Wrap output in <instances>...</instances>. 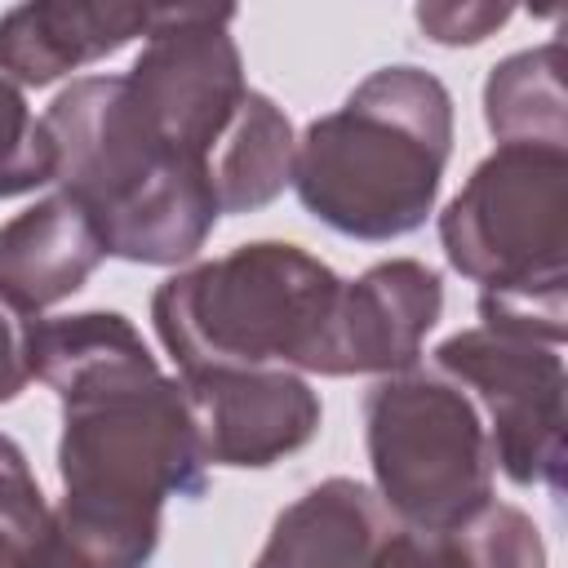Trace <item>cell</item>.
I'll return each mask as SVG.
<instances>
[{
	"mask_svg": "<svg viewBox=\"0 0 568 568\" xmlns=\"http://www.w3.org/2000/svg\"><path fill=\"white\" fill-rule=\"evenodd\" d=\"M439 244L497 297H564L568 151L506 142L439 213Z\"/></svg>",
	"mask_w": 568,
	"mask_h": 568,
	"instance_id": "6",
	"label": "cell"
},
{
	"mask_svg": "<svg viewBox=\"0 0 568 568\" xmlns=\"http://www.w3.org/2000/svg\"><path fill=\"white\" fill-rule=\"evenodd\" d=\"M231 9H160L146 49L129 67V89L142 115L186 155L213 160L231 120L240 115L248 84L240 49L226 31Z\"/></svg>",
	"mask_w": 568,
	"mask_h": 568,
	"instance_id": "8",
	"label": "cell"
},
{
	"mask_svg": "<svg viewBox=\"0 0 568 568\" xmlns=\"http://www.w3.org/2000/svg\"><path fill=\"white\" fill-rule=\"evenodd\" d=\"M462 537L470 568H546V546L537 524L501 501H488L475 519L453 528Z\"/></svg>",
	"mask_w": 568,
	"mask_h": 568,
	"instance_id": "18",
	"label": "cell"
},
{
	"mask_svg": "<svg viewBox=\"0 0 568 568\" xmlns=\"http://www.w3.org/2000/svg\"><path fill=\"white\" fill-rule=\"evenodd\" d=\"M31 328L36 320L0 297V404L18 399L31 382Z\"/></svg>",
	"mask_w": 568,
	"mask_h": 568,
	"instance_id": "21",
	"label": "cell"
},
{
	"mask_svg": "<svg viewBox=\"0 0 568 568\" xmlns=\"http://www.w3.org/2000/svg\"><path fill=\"white\" fill-rule=\"evenodd\" d=\"M53 182L84 209L102 248L142 266L195 257L217 226L209 164L173 146L138 106L124 75H89L44 111Z\"/></svg>",
	"mask_w": 568,
	"mask_h": 568,
	"instance_id": "2",
	"label": "cell"
},
{
	"mask_svg": "<svg viewBox=\"0 0 568 568\" xmlns=\"http://www.w3.org/2000/svg\"><path fill=\"white\" fill-rule=\"evenodd\" d=\"M368 568H470L457 532H426V528H390L373 550Z\"/></svg>",
	"mask_w": 568,
	"mask_h": 568,
	"instance_id": "19",
	"label": "cell"
},
{
	"mask_svg": "<svg viewBox=\"0 0 568 568\" xmlns=\"http://www.w3.org/2000/svg\"><path fill=\"white\" fill-rule=\"evenodd\" d=\"M564 44L550 40L541 49L510 53L493 67L484 84V120L497 133V142H532V146H564ZM568 151V146H564Z\"/></svg>",
	"mask_w": 568,
	"mask_h": 568,
	"instance_id": "15",
	"label": "cell"
},
{
	"mask_svg": "<svg viewBox=\"0 0 568 568\" xmlns=\"http://www.w3.org/2000/svg\"><path fill=\"white\" fill-rule=\"evenodd\" d=\"M435 364L470 386L488 413L493 466L510 475L519 488H546L559 497L564 475V359L559 346L466 328L435 346Z\"/></svg>",
	"mask_w": 568,
	"mask_h": 568,
	"instance_id": "7",
	"label": "cell"
},
{
	"mask_svg": "<svg viewBox=\"0 0 568 568\" xmlns=\"http://www.w3.org/2000/svg\"><path fill=\"white\" fill-rule=\"evenodd\" d=\"M106 257L93 222L62 191L0 226V297L40 320L44 306L84 288Z\"/></svg>",
	"mask_w": 568,
	"mask_h": 568,
	"instance_id": "12",
	"label": "cell"
},
{
	"mask_svg": "<svg viewBox=\"0 0 568 568\" xmlns=\"http://www.w3.org/2000/svg\"><path fill=\"white\" fill-rule=\"evenodd\" d=\"M160 22L155 4H71L40 0L13 4L0 13V75L18 84H53L58 75L80 71L138 36H151Z\"/></svg>",
	"mask_w": 568,
	"mask_h": 568,
	"instance_id": "11",
	"label": "cell"
},
{
	"mask_svg": "<svg viewBox=\"0 0 568 568\" xmlns=\"http://www.w3.org/2000/svg\"><path fill=\"white\" fill-rule=\"evenodd\" d=\"M53 532V510L27 466V453L0 435V568H27Z\"/></svg>",
	"mask_w": 568,
	"mask_h": 568,
	"instance_id": "16",
	"label": "cell"
},
{
	"mask_svg": "<svg viewBox=\"0 0 568 568\" xmlns=\"http://www.w3.org/2000/svg\"><path fill=\"white\" fill-rule=\"evenodd\" d=\"M53 164L58 155L44 120H36L18 84L0 75V200L53 182Z\"/></svg>",
	"mask_w": 568,
	"mask_h": 568,
	"instance_id": "17",
	"label": "cell"
},
{
	"mask_svg": "<svg viewBox=\"0 0 568 568\" xmlns=\"http://www.w3.org/2000/svg\"><path fill=\"white\" fill-rule=\"evenodd\" d=\"M510 18L506 4H417V22L439 44H479Z\"/></svg>",
	"mask_w": 568,
	"mask_h": 568,
	"instance_id": "20",
	"label": "cell"
},
{
	"mask_svg": "<svg viewBox=\"0 0 568 568\" xmlns=\"http://www.w3.org/2000/svg\"><path fill=\"white\" fill-rule=\"evenodd\" d=\"M31 377L62 399L58 532L89 568H146L169 497H204L209 462L178 377L120 311L36 320Z\"/></svg>",
	"mask_w": 568,
	"mask_h": 568,
	"instance_id": "1",
	"label": "cell"
},
{
	"mask_svg": "<svg viewBox=\"0 0 568 568\" xmlns=\"http://www.w3.org/2000/svg\"><path fill=\"white\" fill-rule=\"evenodd\" d=\"M439 311H444V284L426 262L395 257L368 266L359 280L342 284L337 293L320 373L324 377L408 373Z\"/></svg>",
	"mask_w": 568,
	"mask_h": 568,
	"instance_id": "10",
	"label": "cell"
},
{
	"mask_svg": "<svg viewBox=\"0 0 568 568\" xmlns=\"http://www.w3.org/2000/svg\"><path fill=\"white\" fill-rule=\"evenodd\" d=\"M395 528L386 501L359 479H324L302 493L271 528L253 568H368Z\"/></svg>",
	"mask_w": 568,
	"mask_h": 568,
	"instance_id": "13",
	"label": "cell"
},
{
	"mask_svg": "<svg viewBox=\"0 0 568 568\" xmlns=\"http://www.w3.org/2000/svg\"><path fill=\"white\" fill-rule=\"evenodd\" d=\"M293 124L257 89H248L240 115L231 120L222 146L209 160L213 195L222 213H253L271 204L293 182Z\"/></svg>",
	"mask_w": 568,
	"mask_h": 568,
	"instance_id": "14",
	"label": "cell"
},
{
	"mask_svg": "<svg viewBox=\"0 0 568 568\" xmlns=\"http://www.w3.org/2000/svg\"><path fill=\"white\" fill-rule=\"evenodd\" d=\"M342 280L297 244L257 240L169 275L151 320L178 373L306 368L320 373Z\"/></svg>",
	"mask_w": 568,
	"mask_h": 568,
	"instance_id": "4",
	"label": "cell"
},
{
	"mask_svg": "<svg viewBox=\"0 0 568 568\" xmlns=\"http://www.w3.org/2000/svg\"><path fill=\"white\" fill-rule=\"evenodd\" d=\"M178 382L213 466H271L320 430V395L288 368H195Z\"/></svg>",
	"mask_w": 568,
	"mask_h": 568,
	"instance_id": "9",
	"label": "cell"
},
{
	"mask_svg": "<svg viewBox=\"0 0 568 568\" xmlns=\"http://www.w3.org/2000/svg\"><path fill=\"white\" fill-rule=\"evenodd\" d=\"M448 151V89L422 67H382L333 115L306 124L293 186L302 209L337 235L382 244L426 222Z\"/></svg>",
	"mask_w": 568,
	"mask_h": 568,
	"instance_id": "3",
	"label": "cell"
},
{
	"mask_svg": "<svg viewBox=\"0 0 568 568\" xmlns=\"http://www.w3.org/2000/svg\"><path fill=\"white\" fill-rule=\"evenodd\" d=\"M377 497L408 528L453 532L493 501V444L462 386L390 373L364 395Z\"/></svg>",
	"mask_w": 568,
	"mask_h": 568,
	"instance_id": "5",
	"label": "cell"
}]
</instances>
